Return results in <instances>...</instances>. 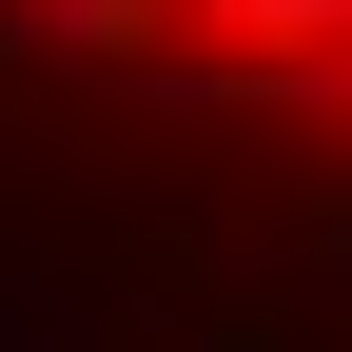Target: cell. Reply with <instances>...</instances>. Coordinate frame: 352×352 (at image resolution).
<instances>
[{"label": "cell", "instance_id": "1", "mask_svg": "<svg viewBox=\"0 0 352 352\" xmlns=\"http://www.w3.org/2000/svg\"><path fill=\"white\" fill-rule=\"evenodd\" d=\"M176 39H235V59H352V0H157Z\"/></svg>", "mask_w": 352, "mask_h": 352}, {"label": "cell", "instance_id": "2", "mask_svg": "<svg viewBox=\"0 0 352 352\" xmlns=\"http://www.w3.org/2000/svg\"><path fill=\"white\" fill-rule=\"evenodd\" d=\"M157 39V0H0V78L20 59H138Z\"/></svg>", "mask_w": 352, "mask_h": 352}, {"label": "cell", "instance_id": "3", "mask_svg": "<svg viewBox=\"0 0 352 352\" xmlns=\"http://www.w3.org/2000/svg\"><path fill=\"white\" fill-rule=\"evenodd\" d=\"M0 352H98V314H78L59 274H0Z\"/></svg>", "mask_w": 352, "mask_h": 352}, {"label": "cell", "instance_id": "4", "mask_svg": "<svg viewBox=\"0 0 352 352\" xmlns=\"http://www.w3.org/2000/svg\"><path fill=\"white\" fill-rule=\"evenodd\" d=\"M333 118H352V59H333Z\"/></svg>", "mask_w": 352, "mask_h": 352}]
</instances>
